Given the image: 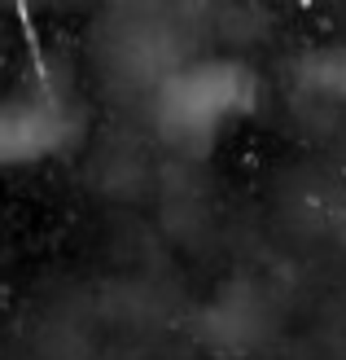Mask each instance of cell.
Segmentation results:
<instances>
[{"label":"cell","instance_id":"1","mask_svg":"<svg viewBox=\"0 0 346 360\" xmlns=\"http://www.w3.org/2000/svg\"><path fill=\"white\" fill-rule=\"evenodd\" d=\"M259 97L254 70L237 58H193L158 84L154 119L158 132L180 150L202 154L237 119H246Z\"/></svg>","mask_w":346,"mask_h":360},{"label":"cell","instance_id":"2","mask_svg":"<svg viewBox=\"0 0 346 360\" xmlns=\"http://www.w3.org/2000/svg\"><path fill=\"white\" fill-rule=\"evenodd\" d=\"M70 136V119L44 93H18L0 101V167L35 163L53 150H62Z\"/></svg>","mask_w":346,"mask_h":360},{"label":"cell","instance_id":"3","mask_svg":"<svg viewBox=\"0 0 346 360\" xmlns=\"http://www.w3.org/2000/svg\"><path fill=\"white\" fill-rule=\"evenodd\" d=\"M294 84L307 97L338 101L346 105V40L342 44H320L312 53H302L294 62Z\"/></svg>","mask_w":346,"mask_h":360},{"label":"cell","instance_id":"4","mask_svg":"<svg viewBox=\"0 0 346 360\" xmlns=\"http://www.w3.org/2000/svg\"><path fill=\"white\" fill-rule=\"evenodd\" d=\"M338 242L346 246V198H342V207H338Z\"/></svg>","mask_w":346,"mask_h":360}]
</instances>
